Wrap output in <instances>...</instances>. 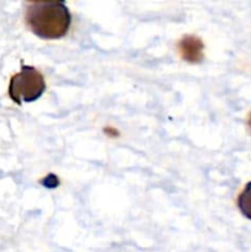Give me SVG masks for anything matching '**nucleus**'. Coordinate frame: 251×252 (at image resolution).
<instances>
[{"mask_svg":"<svg viewBox=\"0 0 251 252\" xmlns=\"http://www.w3.org/2000/svg\"><path fill=\"white\" fill-rule=\"evenodd\" d=\"M42 185H44V187H48V189H54V187L58 186L59 181L54 175H49L46 179L42 180Z\"/></svg>","mask_w":251,"mask_h":252,"instance_id":"nucleus-5","label":"nucleus"},{"mask_svg":"<svg viewBox=\"0 0 251 252\" xmlns=\"http://www.w3.org/2000/svg\"><path fill=\"white\" fill-rule=\"evenodd\" d=\"M238 207L244 217L251 220V182H249L238 198Z\"/></svg>","mask_w":251,"mask_h":252,"instance_id":"nucleus-4","label":"nucleus"},{"mask_svg":"<svg viewBox=\"0 0 251 252\" xmlns=\"http://www.w3.org/2000/svg\"><path fill=\"white\" fill-rule=\"evenodd\" d=\"M27 26L37 37L58 39L66 34L71 15L64 1H36L29 4L25 14Z\"/></svg>","mask_w":251,"mask_h":252,"instance_id":"nucleus-1","label":"nucleus"},{"mask_svg":"<svg viewBox=\"0 0 251 252\" xmlns=\"http://www.w3.org/2000/svg\"><path fill=\"white\" fill-rule=\"evenodd\" d=\"M249 127L251 128V113H250V116H249Z\"/></svg>","mask_w":251,"mask_h":252,"instance_id":"nucleus-6","label":"nucleus"},{"mask_svg":"<svg viewBox=\"0 0 251 252\" xmlns=\"http://www.w3.org/2000/svg\"><path fill=\"white\" fill-rule=\"evenodd\" d=\"M203 49L204 44L202 39L196 36H192V34L185 36L179 42L180 54H181L182 59L188 62V63H201L202 59H203Z\"/></svg>","mask_w":251,"mask_h":252,"instance_id":"nucleus-3","label":"nucleus"},{"mask_svg":"<svg viewBox=\"0 0 251 252\" xmlns=\"http://www.w3.org/2000/svg\"><path fill=\"white\" fill-rule=\"evenodd\" d=\"M46 83L41 71L33 66L24 65L15 74L9 84V96L15 103L33 102L43 95Z\"/></svg>","mask_w":251,"mask_h":252,"instance_id":"nucleus-2","label":"nucleus"}]
</instances>
